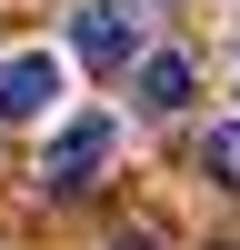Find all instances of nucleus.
Here are the masks:
<instances>
[{
    "mask_svg": "<svg viewBox=\"0 0 240 250\" xmlns=\"http://www.w3.org/2000/svg\"><path fill=\"white\" fill-rule=\"evenodd\" d=\"M200 170H210L220 190H240V120H210V130H200Z\"/></svg>",
    "mask_w": 240,
    "mask_h": 250,
    "instance_id": "5",
    "label": "nucleus"
},
{
    "mask_svg": "<svg viewBox=\"0 0 240 250\" xmlns=\"http://www.w3.org/2000/svg\"><path fill=\"white\" fill-rule=\"evenodd\" d=\"M110 250H160V240H150V230H120V240H110Z\"/></svg>",
    "mask_w": 240,
    "mask_h": 250,
    "instance_id": "6",
    "label": "nucleus"
},
{
    "mask_svg": "<svg viewBox=\"0 0 240 250\" xmlns=\"http://www.w3.org/2000/svg\"><path fill=\"white\" fill-rule=\"evenodd\" d=\"M70 50L90 70H140V0H80L70 10Z\"/></svg>",
    "mask_w": 240,
    "mask_h": 250,
    "instance_id": "2",
    "label": "nucleus"
},
{
    "mask_svg": "<svg viewBox=\"0 0 240 250\" xmlns=\"http://www.w3.org/2000/svg\"><path fill=\"white\" fill-rule=\"evenodd\" d=\"M60 100V60L50 50H10L0 60V120H40Z\"/></svg>",
    "mask_w": 240,
    "mask_h": 250,
    "instance_id": "3",
    "label": "nucleus"
},
{
    "mask_svg": "<svg viewBox=\"0 0 240 250\" xmlns=\"http://www.w3.org/2000/svg\"><path fill=\"white\" fill-rule=\"evenodd\" d=\"M110 150H120V120L110 110H70L50 130V150H40V180H50V190H90V180L110 170Z\"/></svg>",
    "mask_w": 240,
    "mask_h": 250,
    "instance_id": "1",
    "label": "nucleus"
},
{
    "mask_svg": "<svg viewBox=\"0 0 240 250\" xmlns=\"http://www.w3.org/2000/svg\"><path fill=\"white\" fill-rule=\"evenodd\" d=\"M190 90H200V80H190V60H180V50H140V110H160V120H170Z\"/></svg>",
    "mask_w": 240,
    "mask_h": 250,
    "instance_id": "4",
    "label": "nucleus"
}]
</instances>
